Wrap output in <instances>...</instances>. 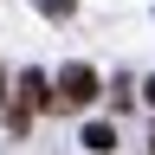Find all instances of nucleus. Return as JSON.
I'll return each instance as SVG.
<instances>
[{
	"mask_svg": "<svg viewBox=\"0 0 155 155\" xmlns=\"http://www.w3.org/2000/svg\"><path fill=\"white\" fill-rule=\"evenodd\" d=\"M97 91H104V84H97L91 65H65V71H58V104H65V110H91Z\"/></svg>",
	"mask_w": 155,
	"mask_h": 155,
	"instance_id": "1",
	"label": "nucleus"
},
{
	"mask_svg": "<svg viewBox=\"0 0 155 155\" xmlns=\"http://www.w3.org/2000/svg\"><path fill=\"white\" fill-rule=\"evenodd\" d=\"M45 104H52V97H45V78H39V71H26V78H19L13 110H7V123H13V129H26V123H32V110H45Z\"/></svg>",
	"mask_w": 155,
	"mask_h": 155,
	"instance_id": "2",
	"label": "nucleus"
},
{
	"mask_svg": "<svg viewBox=\"0 0 155 155\" xmlns=\"http://www.w3.org/2000/svg\"><path fill=\"white\" fill-rule=\"evenodd\" d=\"M78 142H84L91 155H110V149H116V129H110V123H84V136H78Z\"/></svg>",
	"mask_w": 155,
	"mask_h": 155,
	"instance_id": "3",
	"label": "nucleus"
},
{
	"mask_svg": "<svg viewBox=\"0 0 155 155\" xmlns=\"http://www.w3.org/2000/svg\"><path fill=\"white\" fill-rule=\"evenodd\" d=\"M71 7H78V0H39V13H52V19H65Z\"/></svg>",
	"mask_w": 155,
	"mask_h": 155,
	"instance_id": "4",
	"label": "nucleus"
},
{
	"mask_svg": "<svg viewBox=\"0 0 155 155\" xmlns=\"http://www.w3.org/2000/svg\"><path fill=\"white\" fill-rule=\"evenodd\" d=\"M142 91H149V104H155V78H149V84H142Z\"/></svg>",
	"mask_w": 155,
	"mask_h": 155,
	"instance_id": "5",
	"label": "nucleus"
}]
</instances>
